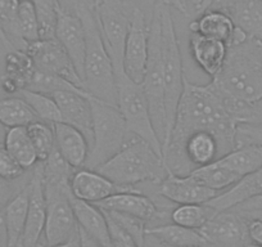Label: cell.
<instances>
[{
    "mask_svg": "<svg viewBox=\"0 0 262 247\" xmlns=\"http://www.w3.org/2000/svg\"><path fill=\"white\" fill-rule=\"evenodd\" d=\"M77 237H79L80 247H104L103 244H100L97 239H94L92 236H89L86 232L82 231L79 225H77Z\"/></svg>",
    "mask_w": 262,
    "mask_h": 247,
    "instance_id": "cell-48",
    "label": "cell"
},
{
    "mask_svg": "<svg viewBox=\"0 0 262 247\" xmlns=\"http://www.w3.org/2000/svg\"><path fill=\"white\" fill-rule=\"evenodd\" d=\"M86 35L84 65V89L92 97L117 106V81L115 67L102 37L97 12L89 11L80 16Z\"/></svg>",
    "mask_w": 262,
    "mask_h": 247,
    "instance_id": "cell-4",
    "label": "cell"
},
{
    "mask_svg": "<svg viewBox=\"0 0 262 247\" xmlns=\"http://www.w3.org/2000/svg\"><path fill=\"white\" fill-rule=\"evenodd\" d=\"M32 175V169L24 176L22 179L16 181H8L4 180L3 178H0V214L3 213L4 208L8 205L9 201L22 190L26 187V184L29 183Z\"/></svg>",
    "mask_w": 262,
    "mask_h": 247,
    "instance_id": "cell-42",
    "label": "cell"
},
{
    "mask_svg": "<svg viewBox=\"0 0 262 247\" xmlns=\"http://www.w3.org/2000/svg\"><path fill=\"white\" fill-rule=\"evenodd\" d=\"M158 3V2H157ZM143 90L149 105L153 127L158 138L163 145L166 137V110L165 88H163V65H162V30L158 4H156L152 19L149 24V48L148 62L144 79L142 83Z\"/></svg>",
    "mask_w": 262,
    "mask_h": 247,
    "instance_id": "cell-7",
    "label": "cell"
},
{
    "mask_svg": "<svg viewBox=\"0 0 262 247\" xmlns=\"http://www.w3.org/2000/svg\"><path fill=\"white\" fill-rule=\"evenodd\" d=\"M29 171L6 148L0 147V178L8 181H16L24 178Z\"/></svg>",
    "mask_w": 262,
    "mask_h": 247,
    "instance_id": "cell-40",
    "label": "cell"
},
{
    "mask_svg": "<svg viewBox=\"0 0 262 247\" xmlns=\"http://www.w3.org/2000/svg\"><path fill=\"white\" fill-rule=\"evenodd\" d=\"M104 211V214H107L111 219H113L118 225L122 227L127 233H130L131 236H133V238L138 242V244H139L140 247H143L145 236H147V234H145V231H147L148 228V224L145 223V221H143L142 219L139 218H135V216L116 213V211Z\"/></svg>",
    "mask_w": 262,
    "mask_h": 247,
    "instance_id": "cell-39",
    "label": "cell"
},
{
    "mask_svg": "<svg viewBox=\"0 0 262 247\" xmlns=\"http://www.w3.org/2000/svg\"><path fill=\"white\" fill-rule=\"evenodd\" d=\"M251 247H253V246H251Z\"/></svg>",
    "mask_w": 262,
    "mask_h": 247,
    "instance_id": "cell-57",
    "label": "cell"
},
{
    "mask_svg": "<svg viewBox=\"0 0 262 247\" xmlns=\"http://www.w3.org/2000/svg\"><path fill=\"white\" fill-rule=\"evenodd\" d=\"M236 125L224 107L223 99L212 81L210 84H193L185 79L179 100L172 133L163 152L167 171L176 175H189L190 170L184 162L181 148L186 138L195 132H208L219 143L220 157L235 148Z\"/></svg>",
    "mask_w": 262,
    "mask_h": 247,
    "instance_id": "cell-1",
    "label": "cell"
},
{
    "mask_svg": "<svg viewBox=\"0 0 262 247\" xmlns=\"http://www.w3.org/2000/svg\"><path fill=\"white\" fill-rule=\"evenodd\" d=\"M30 139L34 145L40 162L47 160L55 150V134L53 123L36 120L27 127Z\"/></svg>",
    "mask_w": 262,
    "mask_h": 247,
    "instance_id": "cell-37",
    "label": "cell"
},
{
    "mask_svg": "<svg viewBox=\"0 0 262 247\" xmlns=\"http://www.w3.org/2000/svg\"><path fill=\"white\" fill-rule=\"evenodd\" d=\"M134 9L122 0H99L95 8L102 37L115 67L116 79L123 75V49Z\"/></svg>",
    "mask_w": 262,
    "mask_h": 247,
    "instance_id": "cell-10",
    "label": "cell"
},
{
    "mask_svg": "<svg viewBox=\"0 0 262 247\" xmlns=\"http://www.w3.org/2000/svg\"><path fill=\"white\" fill-rule=\"evenodd\" d=\"M98 2H99V0H97V3H98Z\"/></svg>",
    "mask_w": 262,
    "mask_h": 247,
    "instance_id": "cell-56",
    "label": "cell"
},
{
    "mask_svg": "<svg viewBox=\"0 0 262 247\" xmlns=\"http://www.w3.org/2000/svg\"><path fill=\"white\" fill-rule=\"evenodd\" d=\"M189 49L196 66L211 79H215L225 64L229 47L226 43L220 40L190 31Z\"/></svg>",
    "mask_w": 262,
    "mask_h": 247,
    "instance_id": "cell-21",
    "label": "cell"
},
{
    "mask_svg": "<svg viewBox=\"0 0 262 247\" xmlns=\"http://www.w3.org/2000/svg\"><path fill=\"white\" fill-rule=\"evenodd\" d=\"M143 247H173V246H170V244L163 243V242L158 241V239L155 238L153 236H149V234H147V236H145L144 244H143Z\"/></svg>",
    "mask_w": 262,
    "mask_h": 247,
    "instance_id": "cell-50",
    "label": "cell"
},
{
    "mask_svg": "<svg viewBox=\"0 0 262 247\" xmlns=\"http://www.w3.org/2000/svg\"><path fill=\"white\" fill-rule=\"evenodd\" d=\"M190 174L203 186L216 191L217 193L220 191L229 190L242 179L220 157L208 165L194 169Z\"/></svg>",
    "mask_w": 262,
    "mask_h": 247,
    "instance_id": "cell-31",
    "label": "cell"
},
{
    "mask_svg": "<svg viewBox=\"0 0 262 247\" xmlns=\"http://www.w3.org/2000/svg\"><path fill=\"white\" fill-rule=\"evenodd\" d=\"M207 9L224 12L247 36L262 40V0H205L202 12Z\"/></svg>",
    "mask_w": 262,
    "mask_h": 247,
    "instance_id": "cell-16",
    "label": "cell"
},
{
    "mask_svg": "<svg viewBox=\"0 0 262 247\" xmlns=\"http://www.w3.org/2000/svg\"><path fill=\"white\" fill-rule=\"evenodd\" d=\"M145 234L173 247H206V239L198 229L178 225L172 221L148 227Z\"/></svg>",
    "mask_w": 262,
    "mask_h": 247,
    "instance_id": "cell-29",
    "label": "cell"
},
{
    "mask_svg": "<svg viewBox=\"0 0 262 247\" xmlns=\"http://www.w3.org/2000/svg\"><path fill=\"white\" fill-rule=\"evenodd\" d=\"M220 158L236 175L243 178L262 166V147L256 145L241 146Z\"/></svg>",
    "mask_w": 262,
    "mask_h": 247,
    "instance_id": "cell-33",
    "label": "cell"
},
{
    "mask_svg": "<svg viewBox=\"0 0 262 247\" xmlns=\"http://www.w3.org/2000/svg\"><path fill=\"white\" fill-rule=\"evenodd\" d=\"M29 183L22 188L4 208L3 216L6 225L7 236H8V247H22L25 227L27 220V209H29Z\"/></svg>",
    "mask_w": 262,
    "mask_h": 247,
    "instance_id": "cell-28",
    "label": "cell"
},
{
    "mask_svg": "<svg viewBox=\"0 0 262 247\" xmlns=\"http://www.w3.org/2000/svg\"><path fill=\"white\" fill-rule=\"evenodd\" d=\"M189 29L191 32L226 43L228 47L233 43L238 31L233 19L226 13L216 9H207L198 14L190 22Z\"/></svg>",
    "mask_w": 262,
    "mask_h": 247,
    "instance_id": "cell-26",
    "label": "cell"
},
{
    "mask_svg": "<svg viewBox=\"0 0 262 247\" xmlns=\"http://www.w3.org/2000/svg\"><path fill=\"white\" fill-rule=\"evenodd\" d=\"M233 210L242 214V215H251V214L262 213V195L251 198V200L235 206V208H233Z\"/></svg>",
    "mask_w": 262,
    "mask_h": 247,
    "instance_id": "cell-46",
    "label": "cell"
},
{
    "mask_svg": "<svg viewBox=\"0 0 262 247\" xmlns=\"http://www.w3.org/2000/svg\"><path fill=\"white\" fill-rule=\"evenodd\" d=\"M25 52L31 58L35 70L45 74L57 75L84 89L81 77L77 74L71 58L55 37L39 39L30 43Z\"/></svg>",
    "mask_w": 262,
    "mask_h": 247,
    "instance_id": "cell-13",
    "label": "cell"
},
{
    "mask_svg": "<svg viewBox=\"0 0 262 247\" xmlns=\"http://www.w3.org/2000/svg\"><path fill=\"white\" fill-rule=\"evenodd\" d=\"M62 116V122L69 123L84 133L90 142L93 140V107L92 95L79 92H55L52 94Z\"/></svg>",
    "mask_w": 262,
    "mask_h": 247,
    "instance_id": "cell-19",
    "label": "cell"
},
{
    "mask_svg": "<svg viewBox=\"0 0 262 247\" xmlns=\"http://www.w3.org/2000/svg\"><path fill=\"white\" fill-rule=\"evenodd\" d=\"M166 3L170 4L171 7L178 9L179 12L184 13L185 16H189V7H188V0H166Z\"/></svg>",
    "mask_w": 262,
    "mask_h": 247,
    "instance_id": "cell-49",
    "label": "cell"
},
{
    "mask_svg": "<svg viewBox=\"0 0 262 247\" xmlns=\"http://www.w3.org/2000/svg\"><path fill=\"white\" fill-rule=\"evenodd\" d=\"M7 134V128L4 127L3 123L0 122V147H3V143H4V138H6Z\"/></svg>",
    "mask_w": 262,
    "mask_h": 247,
    "instance_id": "cell-53",
    "label": "cell"
},
{
    "mask_svg": "<svg viewBox=\"0 0 262 247\" xmlns=\"http://www.w3.org/2000/svg\"><path fill=\"white\" fill-rule=\"evenodd\" d=\"M253 247H262V246H253Z\"/></svg>",
    "mask_w": 262,
    "mask_h": 247,
    "instance_id": "cell-55",
    "label": "cell"
},
{
    "mask_svg": "<svg viewBox=\"0 0 262 247\" xmlns=\"http://www.w3.org/2000/svg\"><path fill=\"white\" fill-rule=\"evenodd\" d=\"M117 81V107L130 134L149 143L162 156V143L153 127L149 105L142 84L131 81L125 74Z\"/></svg>",
    "mask_w": 262,
    "mask_h": 247,
    "instance_id": "cell-9",
    "label": "cell"
},
{
    "mask_svg": "<svg viewBox=\"0 0 262 247\" xmlns=\"http://www.w3.org/2000/svg\"><path fill=\"white\" fill-rule=\"evenodd\" d=\"M29 209L25 227L22 247H34L41 241L44 234L45 220H47V198H45L44 183H42L41 162L32 169L30 179Z\"/></svg>",
    "mask_w": 262,
    "mask_h": 247,
    "instance_id": "cell-17",
    "label": "cell"
},
{
    "mask_svg": "<svg viewBox=\"0 0 262 247\" xmlns=\"http://www.w3.org/2000/svg\"><path fill=\"white\" fill-rule=\"evenodd\" d=\"M44 183L47 198L42 243L48 246L63 244L77 237V221L71 203V180H49Z\"/></svg>",
    "mask_w": 262,
    "mask_h": 247,
    "instance_id": "cell-8",
    "label": "cell"
},
{
    "mask_svg": "<svg viewBox=\"0 0 262 247\" xmlns=\"http://www.w3.org/2000/svg\"><path fill=\"white\" fill-rule=\"evenodd\" d=\"M55 134V150L74 169L85 166L90 152V142L84 133L66 122L53 123Z\"/></svg>",
    "mask_w": 262,
    "mask_h": 247,
    "instance_id": "cell-22",
    "label": "cell"
},
{
    "mask_svg": "<svg viewBox=\"0 0 262 247\" xmlns=\"http://www.w3.org/2000/svg\"><path fill=\"white\" fill-rule=\"evenodd\" d=\"M55 39L60 43L71 58L77 74L84 80L85 53H86V35L81 18L72 13L58 11ZM84 84V81H82Z\"/></svg>",
    "mask_w": 262,
    "mask_h": 247,
    "instance_id": "cell-18",
    "label": "cell"
},
{
    "mask_svg": "<svg viewBox=\"0 0 262 247\" xmlns=\"http://www.w3.org/2000/svg\"><path fill=\"white\" fill-rule=\"evenodd\" d=\"M59 9L67 13L80 17L82 13L94 11L97 8V0H57Z\"/></svg>",
    "mask_w": 262,
    "mask_h": 247,
    "instance_id": "cell-44",
    "label": "cell"
},
{
    "mask_svg": "<svg viewBox=\"0 0 262 247\" xmlns=\"http://www.w3.org/2000/svg\"><path fill=\"white\" fill-rule=\"evenodd\" d=\"M98 208L107 211L126 214L142 219L148 227L171 221L170 215L172 209L170 205L157 206L156 201L149 195H145L140 190H131L117 192L100 202L94 203Z\"/></svg>",
    "mask_w": 262,
    "mask_h": 247,
    "instance_id": "cell-11",
    "label": "cell"
},
{
    "mask_svg": "<svg viewBox=\"0 0 262 247\" xmlns=\"http://www.w3.org/2000/svg\"><path fill=\"white\" fill-rule=\"evenodd\" d=\"M97 171L126 190H139L145 183L157 186L168 173L162 156L140 138H133Z\"/></svg>",
    "mask_w": 262,
    "mask_h": 247,
    "instance_id": "cell-3",
    "label": "cell"
},
{
    "mask_svg": "<svg viewBox=\"0 0 262 247\" xmlns=\"http://www.w3.org/2000/svg\"><path fill=\"white\" fill-rule=\"evenodd\" d=\"M0 247H8V236H7L6 225H4L2 214H0Z\"/></svg>",
    "mask_w": 262,
    "mask_h": 247,
    "instance_id": "cell-51",
    "label": "cell"
},
{
    "mask_svg": "<svg viewBox=\"0 0 262 247\" xmlns=\"http://www.w3.org/2000/svg\"><path fill=\"white\" fill-rule=\"evenodd\" d=\"M77 225L104 247H110V229L104 213L94 203L71 197Z\"/></svg>",
    "mask_w": 262,
    "mask_h": 247,
    "instance_id": "cell-27",
    "label": "cell"
},
{
    "mask_svg": "<svg viewBox=\"0 0 262 247\" xmlns=\"http://www.w3.org/2000/svg\"><path fill=\"white\" fill-rule=\"evenodd\" d=\"M156 193L176 205L207 203L219 195L216 191L206 187L200 180H196L191 174L176 175L170 171L156 186Z\"/></svg>",
    "mask_w": 262,
    "mask_h": 247,
    "instance_id": "cell-15",
    "label": "cell"
},
{
    "mask_svg": "<svg viewBox=\"0 0 262 247\" xmlns=\"http://www.w3.org/2000/svg\"><path fill=\"white\" fill-rule=\"evenodd\" d=\"M123 3H126L127 6H130L131 8H139L152 19L153 11H155V7L157 4L158 0H122Z\"/></svg>",
    "mask_w": 262,
    "mask_h": 247,
    "instance_id": "cell-47",
    "label": "cell"
},
{
    "mask_svg": "<svg viewBox=\"0 0 262 247\" xmlns=\"http://www.w3.org/2000/svg\"><path fill=\"white\" fill-rule=\"evenodd\" d=\"M248 145L262 147V122H242L236 125L235 147Z\"/></svg>",
    "mask_w": 262,
    "mask_h": 247,
    "instance_id": "cell-41",
    "label": "cell"
},
{
    "mask_svg": "<svg viewBox=\"0 0 262 247\" xmlns=\"http://www.w3.org/2000/svg\"><path fill=\"white\" fill-rule=\"evenodd\" d=\"M262 195V166L254 173L243 176L236 181L233 187L219 193L216 197L208 201L206 205L220 213V211L230 210L251 198Z\"/></svg>",
    "mask_w": 262,
    "mask_h": 247,
    "instance_id": "cell-24",
    "label": "cell"
},
{
    "mask_svg": "<svg viewBox=\"0 0 262 247\" xmlns=\"http://www.w3.org/2000/svg\"><path fill=\"white\" fill-rule=\"evenodd\" d=\"M29 90H34V92L44 93V94L52 95L55 92H62V90H69V92H79V93H88L82 88L76 87L72 84L69 80L63 79V77L57 76V75L45 74V72L37 71L35 70L34 75L30 81ZM89 94V93H88Z\"/></svg>",
    "mask_w": 262,
    "mask_h": 247,
    "instance_id": "cell-38",
    "label": "cell"
},
{
    "mask_svg": "<svg viewBox=\"0 0 262 247\" xmlns=\"http://www.w3.org/2000/svg\"><path fill=\"white\" fill-rule=\"evenodd\" d=\"M16 34L21 50L26 49L30 43L40 39L37 12L31 0H19L16 13Z\"/></svg>",
    "mask_w": 262,
    "mask_h": 247,
    "instance_id": "cell-34",
    "label": "cell"
},
{
    "mask_svg": "<svg viewBox=\"0 0 262 247\" xmlns=\"http://www.w3.org/2000/svg\"><path fill=\"white\" fill-rule=\"evenodd\" d=\"M212 83L224 94L262 108V40L248 37L230 45Z\"/></svg>",
    "mask_w": 262,
    "mask_h": 247,
    "instance_id": "cell-2",
    "label": "cell"
},
{
    "mask_svg": "<svg viewBox=\"0 0 262 247\" xmlns=\"http://www.w3.org/2000/svg\"><path fill=\"white\" fill-rule=\"evenodd\" d=\"M7 95H8V94H7V93H6V90H4L3 88L0 87V98H4V97H7Z\"/></svg>",
    "mask_w": 262,
    "mask_h": 247,
    "instance_id": "cell-54",
    "label": "cell"
},
{
    "mask_svg": "<svg viewBox=\"0 0 262 247\" xmlns=\"http://www.w3.org/2000/svg\"><path fill=\"white\" fill-rule=\"evenodd\" d=\"M3 147L26 170H31L40 162L34 145L30 139L27 127H16L7 129Z\"/></svg>",
    "mask_w": 262,
    "mask_h": 247,
    "instance_id": "cell-30",
    "label": "cell"
},
{
    "mask_svg": "<svg viewBox=\"0 0 262 247\" xmlns=\"http://www.w3.org/2000/svg\"><path fill=\"white\" fill-rule=\"evenodd\" d=\"M39 120L31 106L18 94L0 98V122L7 129L16 127H29Z\"/></svg>",
    "mask_w": 262,
    "mask_h": 247,
    "instance_id": "cell-32",
    "label": "cell"
},
{
    "mask_svg": "<svg viewBox=\"0 0 262 247\" xmlns=\"http://www.w3.org/2000/svg\"><path fill=\"white\" fill-rule=\"evenodd\" d=\"M21 95L34 110L36 113L37 118L41 121L49 123L60 122L62 121V116H60V111L58 108L57 103L53 99L52 95L44 94V93L34 92V90L22 89L17 93Z\"/></svg>",
    "mask_w": 262,
    "mask_h": 247,
    "instance_id": "cell-36",
    "label": "cell"
},
{
    "mask_svg": "<svg viewBox=\"0 0 262 247\" xmlns=\"http://www.w3.org/2000/svg\"><path fill=\"white\" fill-rule=\"evenodd\" d=\"M104 215L107 218L108 229H110V247H140L130 233H127L122 227L118 225L107 214Z\"/></svg>",
    "mask_w": 262,
    "mask_h": 247,
    "instance_id": "cell-43",
    "label": "cell"
},
{
    "mask_svg": "<svg viewBox=\"0 0 262 247\" xmlns=\"http://www.w3.org/2000/svg\"><path fill=\"white\" fill-rule=\"evenodd\" d=\"M216 211L206 203H188V205H178L171 211L170 219L178 225L193 228L200 231L211 216Z\"/></svg>",
    "mask_w": 262,
    "mask_h": 247,
    "instance_id": "cell-35",
    "label": "cell"
},
{
    "mask_svg": "<svg viewBox=\"0 0 262 247\" xmlns=\"http://www.w3.org/2000/svg\"><path fill=\"white\" fill-rule=\"evenodd\" d=\"M206 247H251L247 233V219L235 210L220 211L211 216L200 229Z\"/></svg>",
    "mask_w": 262,
    "mask_h": 247,
    "instance_id": "cell-14",
    "label": "cell"
},
{
    "mask_svg": "<svg viewBox=\"0 0 262 247\" xmlns=\"http://www.w3.org/2000/svg\"><path fill=\"white\" fill-rule=\"evenodd\" d=\"M247 233L253 246H262V218L247 219Z\"/></svg>",
    "mask_w": 262,
    "mask_h": 247,
    "instance_id": "cell-45",
    "label": "cell"
},
{
    "mask_svg": "<svg viewBox=\"0 0 262 247\" xmlns=\"http://www.w3.org/2000/svg\"><path fill=\"white\" fill-rule=\"evenodd\" d=\"M157 4L161 17V30H162L163 88H165L166 110V137L162 145L163 158V152L167 147L172 133L179 100L183 94L185 75L183 70V59H181L178 35L173 25V17L171 13V6L166 3L165 0H158Z\"/></svg>",
    "mask_w": 262,
    "mask_h": 247,
    "instance_id": "cell-5",
    "label": "cell"
},
{
    "mask_svg": "<svg viewBox=\"0 0 262 247\" xmlns=\"http://www.w3.org/2000/svg\"><path fill=\"white\" fill-rule=\"evenodd\" d=\"M149 24V17L142 9L135 8L123 49V74L137 84H142L147 69Z\"/></svg>",
    "mask_w": 262,
    "mask_h": 247,
    "instance_id": "cell-12",
    "label": "cell"
},
{
    "mask_svg": "<svg viewBox=\"0 0 262 247\" xmlns=\"http://www.w3.org/2000/svg\"><path fill=\"white\" fill-rule=\"evenodd\" d=\"M181 156L191 173L194 169L208 165L220 157L217 139L213 134L203 130L193 133L183 143Z\"/></svg>",
    "mask_w": 262,
    "mask_h": 247,
    "instance_id": "cell-25",
    "label": "cell"
},
{
    "mask_svg": "<svg viewBox=\"0 0 262 247\" xmlns=\"http://www.w3.org/2000/svg\"><path fill=\"white\" fill-rule=\"evenodd\" d=\"M35 72L31 58L25 50H7L3 60V75L0 87L8 95H14L22 89H27Z\"/></svg>",
    "mask_w": 262,
    "mask_h": 247,
    "instance_id": "cell-23",
    "label": "cell"
},
{
    "mask_svg": "<svg viewBox=\"0 0 262 247\" xmlns=\"http://www.w3.org/2000/svg\"><path fill=\"white\" fill-rule=\"evenodd\" d=\"M34 247H80L79 237H75L74 239H71V241L67 242V243L57 244V246H48V244L42 243V242H39V243H37L36 246H34Z\"/></svg>",
    "mask_w": 262,
    "mask_h": 247,
    "instance_id": "cell-52",
    "label": "cell"
},
{
    "mask_svg": "<svg viewBox=\"0 0 262 247\" xmlns=\"http://www.w3.org/2000/svg\"><path fill=\"white\" fill-rule=\"evenodd\" d=\"M93 140L84 168L97 170L134 137L130 134L117 106L93 97Z\"/></svg>",
    "mask_w": 262,
    "mask_h": 247,
    "instance_id": "cell-6",
    "label": "cell"
},
{
    "mask_svg": "<svg viewBox=\"0 0 262 247\" xmlns=\"http://www.w3.org/2000/svg\"><path fill=\"white\" fill-rule=\"evenodd\" d=\"M72 196L90 203H98L110 196L122 191H131L120 187L112 180L92 169H76L71 176Z\"/></svg>",
    "mask_w": 262,
    "mask_h": 247,
    "instance_id": "cell-20",
    "label": "cell"
}]
</instances>
